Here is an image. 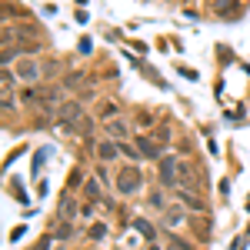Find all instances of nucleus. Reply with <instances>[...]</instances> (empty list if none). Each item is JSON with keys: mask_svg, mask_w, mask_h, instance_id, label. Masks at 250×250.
Wrapping results in <instances>:
<instances>
[{"mask_svg": "<svg viewBox=\"0 0 250 250\" xmlns=\"http://www.w3.org/2000/svg\"><path fill=\"white\" fill-rule=\"evenodd\" d=\"M140 180H144V177H140V170H137L134 164H127V167H120V173H117V190L120 193H137L140 190Z\"/></svg>", "mask_w": 250, "mask_h": 250, "instance_id": "f257e3e1", "label": "nucleus"}, {"mask_svg": "<svg viewBox=\"0 0 250 250\" xmlns=\"http://www.w3.org/2000/svg\"><path fill=\"white\" fill-rule=\"evenodd\" d=\"M177 170H180V164L173 157H160V187L164 190H177Z\"/></svg>", "mask_w": 250, "mask_h": 250, "instance_id": "f03ea898", "label": "nucleus"}, {"mask_svg": "<svg viewBox=\"0 0 250 250\" xmlns=\"http://www.w3.org/2000/svg\"><path fill=\"white\" fill-rule=\"evenodd\" d=\"M200 187H204V180H197L193 167H190V164H180V170H177V190L200 193Z\"/></svg>", "mask_w": 250, "mask_h": 250, "instance_id": "7ed1b4c3", "label": "nucleus"}, {"mask_svg": "<svg viewBox=\"0 0 250 250\" xmlns=\"http://www.w3.org/2000/svg\"><path fill=\"white\" fill-rule=\"evenodd\" d=\"M134 147L137 150H140V157H147V160H160V157H164V150H160V144H157L154 137H137L134 140Z\"/></svg>", "mask_w": 250, "mask_h": 250, "instance_id": "20e7f679", "label": "nucleus"}, {"mask_svg": "<svg viewBox=\"0 0 250 250\" xmlns=\"http://www.w3.org/2000/svg\"><path fill=\"white\" fill-rule=\"evenodd\" d=\"M104 130H107V137L117 140V144H127V134H130V127H127L124 120H107V124H104Z\"/></svg>", "mask_w": 250, "mask_h": 250, "instance_id": "39448f33", "label": "nucleus"}, {"mask_svg": "<svg viewBox=\"0 0 250 250\" xmlns=\"http://www.w3.org/2000/svg\"><path fill=\"white\" fill-rule=\"evenodd\" d=\"M97 157H100L104 164L117 160V157H120V144H117V140H100V144H97Z\"/></svg>", "mask_w": 250, "mask_h": 250, "instance_id": "423d86ee", "label": "nucleus"}, {"mask_svg": "<svg viewBox=\"0 0 250 250\" xmlns=\"http://www.w3.org/2000/svg\"><path fill=\"white\" fill-rule=\"evenodd\" d=\"M173 197H177V200H180V204H184L187 210H204V207H207V204L200 200V193H190V190H173Z\"/></svg>", "mask_w": 250, "mask_h": 250, "instance_id": "0eeeda50", "label": "nucleus"}, {"mask_svg": "<svg viewBox=\"0 0 250 250\" xmlns=\"http://www.w3.org/2000/svg\"><path fill=\"white\" fill-rule=\"evenodd\" d=\"M240 10H244V7H240V0H224V3H217V14H220V17H240Z\"/></svg>", "mask_w": 250, "mask_h": 250, "instance_id": "6e6552de", "label": "nucleus"}, {"mask_svg": "<svg viewBox=\"0 0 250 250\" xmlns=\"http://www.w3.org/2000/svg\"><path fill=\"white\" fill-rule=\"evenodd\" d=\"M63 87H70V90L90 87V77H87V74H80V70H74V74H67V77H63Z\"/></svg>", "mask_w": 250, "mask_h": 250, "instance_id": "1a4fd4ad", "label": "nucleus"}, {"mask_svg": "<svg viewBox=\"0 0 250 250\" xmlns=\"http://www.w3.org/2000/svg\"><path fill=\"white\" fill-rule=\"evenodd\" d=\"M134 227L140 230V237H147V244H150V240H157V227L150 224V220H144V217H137V220H134Z\"/></svg>", "mask_w": 250, "mask_h": 250, "instance_id": "9d476101", "label": "nucleus"}, {"mask_svg": "<svg viewBox=\"0 0 250 250\" xmlns=\"http://www.w3.org/2000/svg\"><path fill=\"white\" fill-rule=\"evenodd\" d=\"M50 237H54V240H70V237H74V224H70V220H60L57 227L50 230Z\"/></svg>", "mask_w": 250, "mask_h": 250, "instance_id": "9b49d317", "label": "nucleus"}, {"mask_svg": "<svg viewBox=\"0 0 250 250\" xmlns=\"http://www.w3.org/2000/svg\"><path fill=\"white\" fill-rule=\"evenodd\" d=\"M164 224H167V227L184 224V210H180V207H167V210H164Z\"/></svg>", "mask_w": 250, "mask_h": 250, "instance_id": "f8f14e48", "label": "nucleus"}, {"mask_svg": "<svg viewBox=\"0 0 250 250\" xmlns=\"http://www.w3.org/2000/svg\"><path fill=\"white\" fill-rule=\"evenodd\" d=\"M74 213H77V204L63 193V200H60V220H74Z\"/></svg>", "mask_w": 250, "mask_h": 250, "instance_id": "ddd939ff", "label": "nucleus"}, {"mask_svg": "<svg viewBox=\"0 0 250 250\" xmlns=\"http://www.w3.org/2000/svg\"><path fill=\"white\" fill-rule=\"evenodd\" d=\"M20 77H23V80H37L40 77V67L34 63V60H23V63H20Z\"/></svg>", "mask_w": 250, "mask_h": 250, "instance_id": "4468645a", "label": "nucleus"}, {"mask_svg": "<svg viewBox=\"0 0 250 250\" xmlns=\"http://www.w3.org/2000/svg\"><path fill=\"white\" fill-rule=\"evenodd\" d=\"M40 97H43V104H57L60 87H43V90H40Z\"/></svg>", "mask_w": 250, "mask_h": 250, "instance_id": "2eb2a0df", "label": "nucleus"}, {"mask_svg": "<svg viewBox=\"0 0 250 250\" xmlns=\"http://www.w3.org/2000/svg\"><path fill=\"white\" fill-rule=\"evenodd\" d=\"M87 237H90V240H104V237H107V227H104V224H90Z\"/></svg>", "mask_w": 250, "mask_h": 250, "instance_id": "dca6fc26", "label": "nucleus"}, {"mask_svg": "<svg viewBox=\"0 0 250 250\" xmlns=\"http://www.w3.org/2000/svg\"><path fill=\"white\" fill-rule=\"evenodd\" d=\"M120 154L127 157V160H140V150H137L134 144H120Z\"/></svg>", "mask_w": 250, "mask_h": 250, "instance_id": "f3484780", "label": "nucleus"}, {"mask_svg": "<svg viewBox=\"0 0 250 250\" xmlns=\"http://www.w3.org/2000/svg\"><path fill=\"white\" fill-rule=\"evenodd\" d=\"M83 193H87V197H90V200H100V184H97V180H90V184H87V187H83Z\"/></svg>", "mask_w": 250, "mask_h": 250, "instance_id": "a211bd4d", "label": "nucleus"}, {"mask_svg": "<svg viewBox=\"0 0 250 250\" xmlns=\"http://www.w3.org/2000/svg\"><path fill=\"white\" fill-rule=\"evenodd\" d=\"M97 114H100V117H114V114H117V104H114V100H104Z\"/></svg>", "mask_w": 250, "mask_h": 250, "instance_id": "6ab92c4d", "label": "nucleus"}, {"mask_svg": "<svg viewBox=\"0 0 250 250\" xmlns=\"http://www.w3.org/2000/svg\"><path fill=\"white\" fill-rule=\"evenodd\" d=\"M154 140L160 144V147H164V144L170 140V130H167V127H157V130H154Z\"/></svg>", "mask_w": 250, "mask_h": 250, "instance_id": "aec40b11", "label": "nucleus"}, {"mask_svg": "<svg viewBox=\"0 0 250 250\" xmlns=\"http://www.w3.org/2000/svg\"><path fill=\"white\" fill-rule=\"evenodd\" d=\"M150 207H157V210H167V207H164V193H160V190H150Z\"/></svg>", "mask_w": 250, "mask_h": 250, "instance_id": "412c9836", "label": "nucleus"}, {"mask_svg": "<svg viewBox=\"0 0 250 250\" xmlns=\"http://www.w3.org/2000/svg\"><path fill=\"white\" fill-rule=\"evenodd\" d=\"M170 247L173 250H193V244H187V240H180V237H173V233H170Z\"/></svg>", "mask_w": 250, "mask_h": 250, "instance_id": "4be33fe9", "label": "nucleus"}, {"mask_svg": "<svg viewBox=\"0 0 250 250\" xmlns=\"http://www.w3.org/2000/svg\"><path fill=\"white\" fill-rule=\"evenodd\" d=\"M47 244H50V237H43V240L37 244V250H47Z\"/></svg>", "mask_w": 250, "mask_h": 250, "instance_id": "5701e85b", "label": "nucleus"}, {"mask_svg": "<svg viewBox=\"0 0 250 250\" xmlns=\"http://www.w3.org/2000/svg\"><path fill=\"white\" fill-rule=\"evenodd\" d=\"M147 250H160V247H154V244H150V247H147Z\"/></svg>", "mask_w": 250, "mask_h": 250, "instance_id": "b1692460", "label": "nucleus"}, {"mask_svg": "<svg viewBox=\"0 0 250 250\" xmlns=\"http://www.w3.org/2000/svg\"><path fill=\"white\" fill-rule=\"evenodd\" d=\"M247 210H250V197H247Z\"/></svg>", "mask_w": 250, "mask_h": 250, "instance_id": "393cba45", "label": "nucleus"}, {"mask_svg": "<svg viewBox=\"0 0 250 250\" xmlns=\"http://www.w3.org/2000/svg\"><path fill=\"white\" fill-rule=\"evenodd\" d=\"M170 250H173V247H170Z\"/></svg>", "mask_w": 250, "mask_h": 250, "instance_id": "a878e982", "label": "nucleus"}]
</instances>
